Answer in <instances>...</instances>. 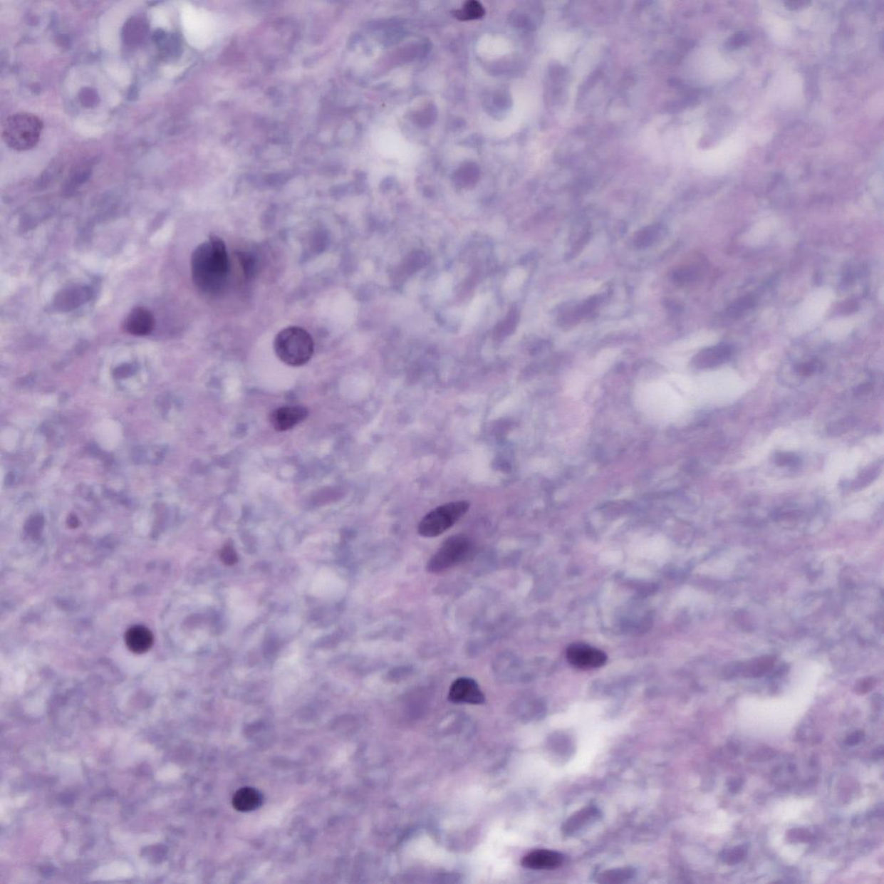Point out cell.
<instances>
[{
  "mask_svg": "<svg viewBox=\"0 0 884 884\" xmlns=\"http://www.w3.org/2000/svg\"><path fill=\"white\" fill-rule=\"evenodd\" d=\"M563 856L557 851L536 850L524 856L521 865L531 870H552L561 865Z\"/></svg>",
  "mask_w": 884,
  "mask_h": 884,
  "instance_id": "obj_9",
  "label": "cell"
},
{
  "mask_svg": "<svg viewBox=\"0 0 884 884\" xmlns=\"http://www.w3.org/2000/svg\"><path fill=\"white\" fill-rule=\"evenodd\" d=\"M474 545L467 536H453L447 539L434 553L426 566L430 573H440L453 568L469 559Z\"/></svg>",
  "mask_w": 884,
  "mask_h": 884,
  "instance_id": "obj_5",
  "label": "cell"
},
{
  "mask_svg": "<svg viewBox=\"0 0 884 884\" xmlns=\"http://www.w3.org/2000/svg\"><path fill=\"white\" fill-rule=\"evenodd\" d=\"M43 128V121L34 114L16 113L8 117L4 123L3 140L11 149L26 152L38 144Z\"/></svg>",
  "mask_w": 884,
  "mask_h": 884,
  "instance_id": "obj_3",
  "label": "cell"
},
{
  "mask_svg": "<svg viewBox=\"0 0 884 884\" xmlns=\"http://www.w3.org/2000/svg\"><path fill=\"white\" fill-rule=\"evenodd\" d=\"M724 853L726 854L723 857L724 861L728 863L729 865H736V863L742 860L745 851L742 849V847H737V848L726 851Z\"/></svg>",
  "mask_w": 884,
  "mask_h": 884,
  "instance_id": "obj_19",
  "label": "cell"
},
{
  "mask_svg": "<svg viewBox=\"0 0 884 884\" xmlns=\"http://www.w3.org/2000/svg\"><path fill=\"white\" fill-rule=\"evenodd\" d=\"M753 306V300L749 297L737 301L727 309V316L732 318L739 317Z\"/></svg>",
  "mask_w": 884,
  "mask_h": 884,
  "instance_id": "obj_17",
  "label": "cell"
},
{
  "mask_svg": "<svg viewBox=\"0 0 884 884\" xmlns=\"http://www.w3.org/2000/svg\"><path fill=\"white\" fill-rule=\"evenodd\" d=\"M567 659L571 665L581 670H593L604 666L605 652L585 643H574L567 650Z\"/></svg>",
  "mask_w": 884,
  "mask_h": 884,
  "instance_id": "obj_6",
  "label": "cell"
},
{
  "mask_svg": "<svg viewBox=\"0 0 884 884\" xmlns=\"http://www.w3.org/2000/svg\"><path fill=\"white\" fill-rule=\"evenodd\" d=\"M865 737V733L863 732H855L853 734L847 737L846 744L848 745H856L861 742Z\"/></svg>",
  "mask_w": 884,
  "mask_h": 884,
  "instance_id": "obj_21",
  "label": "cell"
},
{
  "mask_svg": "<svg viewBox=\"0 0 884 884\" xmlns=\"http://www.w3.org/2000/svg\"><path fill=\"white\" fill-rule=\"evenodd\" d=\"M733 350L730 345L719 344L704 349L695 358L698 368H714L731 360Z\"/></svg>",
  "mask_w": 884,
  "mask_h": 884,
  "instance_id": "obj_10",
  "label": "cell"
},
{
  "mask_svg": "<svg viewBox=\"0 0 884 884\" xmlns=\"http://www.w3.org/2000/svg\"><path fill=\"white\" fill-rule=\"evenodd\" d=\"M821 368L820 362L817 360H810L804 362L796 366V373L800 377L806 378L812 376L816 374Z\"/></svg>",
  "mask_w": 884,
  "mask_h": 884,
  "instance_id": "obj_18",
  "label": "cell"
},
{
  "mask_svg": "<svg viewBox=\"0 0 884 884\" xmlns=\"http://www.w3.org/2000/svg\"><path fill=\"white\" fill-rule=\"evenodd\" d=\"M274 350L281 361L296 368L307 364L311 360L315 345L306 330L293 326L283 329L276 335Z\"/></svg>",
  "mask_w": 884,
  "mask_h": 884,
  "instance_id": "obj_2",
  "label": "cell"
},
{
  "mask_svg": "<svg viewBox=\"0 0 884 884\" xmlns=\"http://www.w3.org/2000/svg\"><path fill=\"white\" fill-rule=\"evenodd\" d=\"M125 643L133 653H145L153 645V635L146 627L136 625L126 633Z\"/></svg>",
  "mask_w": 884,
  "mask_h": 884,
  "instance_id": "obj_12",
  "label": "cell"
},
{
  "mask_svg": "<svg viewBox=\"0 0 884 884\" xmlns=\"http://www.w3.org/2000/svg\"><path fill=\"white\" fill-rule=\"evenodd\" d=\"M222 557L223 561L229 565L234 564V562L237 560L236 559V555L233 548H224L222 553Z\"/></svg>",
  "mask_w": 884,
  "mask_h": 884,
  "instance_id": "obj_20",
  "label": "cell"
},
{
  "mask_svg": "<svg viewBox=\"0 0 884 884\" xmlns=\"http://www.w3.org/2000/svg\"><path fill=\"white\" fill-rule=\"evenodd\" d=\"M96 98L97 95H95V93H93L92 90H88V92L84 93L83 99L81 101H83V103H85L84 105L88 104L89 107H90L92 104L95 103Z\"/></svg>",
  "mask_w": 884,
  "mask_h": 884,
  "instance_id": "obj_22",
  "label": "cell"
},
{
  "mask_svg": "<svg viewBox=\"0 0 884 884\" xmlns=\"http://www.w3.org/2000/svg\"><path fill=\"white\" fill-rule=\"evenodd\" d=\"M154 324V317L148 309L136 308L126 319L125 328L133 336H144L152 331Z\"/></svg>",
  "mask_w": 884,
  "mask_h": 884,
  "instance_id": "obj_11",
  "label": "cell"
},
{
  "mask_svg": "<svg viewBox=\"0 0 884 884\" xmlns=\"http://www.w3.org/2000/svg\"><path fill=\"white\" fill-rule=\"evenodd\" d=\"M263 802L262 794L254 788H242L235 793L233 805L240 812H251L258 809Z\"/></svg>",
  "mask_w": 884,
  "mask_h": 884,
  "instance_id": "obj_13",
  "label": "cell"
},
{
  "mask_svg": "<svg viewBox=\"0 0 884 884\" xmlns=\"http://www.w3.org/2000/svg\"><path fill=\"white\" fill-rule=\"evenodd\" d=\"M484 9L482 4L469 1L465 4L462 10L456 11V17L460 20L477 19L483 17Z\"/></svg>",
  "mask_w": 884,
  "mask_h": 884,
  "instance_id": "obj_15",
  "label": "cell"
},
{
  "mask_svg": "<svg viewBox=\"0 0 884 884\" xmlns=\"http://www.w3.org/2000/svg\"><path fill=\"white\" fill-rule=\"evenodd\" d=\"M448 699L457 704H482L486 702L478 682L469 677L456 679L450 687Z\"/></svg>",
  "mask_w": 884,
  "mask_h": 884,
  "instance_id": "obj_7",
  "label": "cell"
},
{
  "mask_svg": "<svg viewBox=\"0 0 884 884\" xmlns=\"http://www.w3.org/2000/svg\"><path fill=\"white\" fill-rule=\"evenodd\" d=\"M308 417V410L301 405H288L276 409L270 415L274 430L279 432L294 429Z\"/></svg>",
  "mask_w": 884,
  "mask_h": 884,
  "instance_id": "obj_8",
  "label": "cell"
},
{
  "mask_svg": "<svg viewBox=\"0 0 884 884\" xmlns=\"http://www.w3.org/2000/svg\"><path fill=\"white\" fill-rule=\"evenodd\" d=\"M228 269L226 244L217 236H211L193 252L191 258L193 281L195 286L207 294L221 291L226 283Z\"/></svg>",
  "mask_w": 884,
  "mask_h": 884,
  "instance_id": "obj_1",
  "label": "cell"
},
{
  "mask_svg": "<svg viewBox=\"0 0 884 884\" xmlns=\"http://www.w3.org/2000/svg\"><path fill=\"white\" fill-rule=\"evenodd\" d=\"M469 508L470 504L467 501H455V502L441 505L430 511L420 521L418 525L420 535L427 539H433V537L442 535L465 516Z\"/></svg>",
  "mask_w": 884,
  "mask_h": 884,
  "instance_id": "obj_4",
  "label": "cell"
},
{
  "mask_svg": "<svg viewBox=\"0 0 884 884\" xmlns=\"http://www.w3.org/2000/svg\"><path fill=\"white\" fill-rule=\"evenodd\" d=\"M773 462L778 467L797 468L801 466V459L799 456L787 452H778L773 456Z\"/></svg>",
  "mask_w": 884,
  "mask_h": 884,
  "instance_id": "obj_16",
  "label": "cell"
},
{
  "mask_svg": "<svg viewBox=\"0 0 884 884\" xmlns=\"http://www.w3.org/2000/svg\"><path fill=\"white\" fill-rule=\"evenodd\" d=\"M147 31L145 19L136 18L130 19L124 28V38L126 43L134 44L140 43Z\"/></svg>",
  "mask_w": 884,
  "mask_h": 884,
  "instance_id": "obj_14",
  "label": "cell"
}]
</instances>
